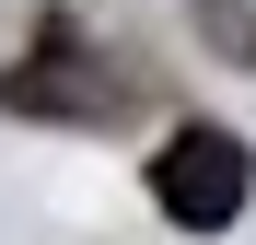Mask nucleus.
Wrapping results in <instances>:
<instances>
[{"label": "nucleus", "instance_id": "f257e3e1", "mask_svg": "<svg viewBox=\"0 0 256 245\" xmlns=\"http://www.w3.org/2000/svg\"><path fill=\"white\" fill-rule=\"evenodd\" d=\"M152 198H163V222H186V233H222L244 210V140L233 129H175L152 152Z\"/></svg>", "mask_w": 256, "mask_h": 245}]
</instances>
